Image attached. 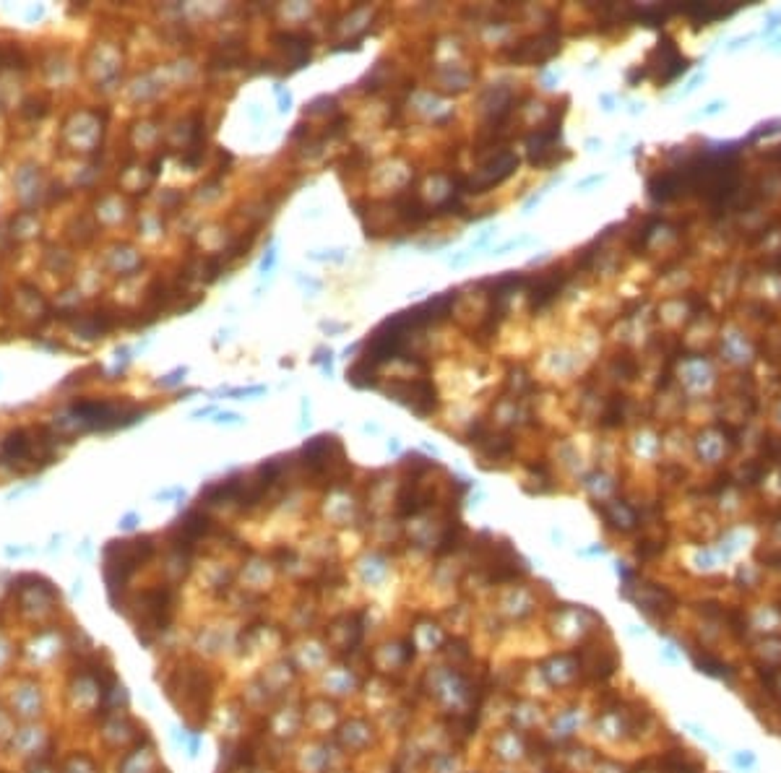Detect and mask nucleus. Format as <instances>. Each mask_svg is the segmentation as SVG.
<instances>
[{"instance_id": "1", "label": "nucleus", "mask_w": 781, "mask_h": 773, "mask_svg": "<svg viewBox=\"0 0 781 773\" xmlns=\"http://www.w3.org/2000/svg\"><path fill=\"white\" fill-rule=\"evenodd\" d=\"M667 172L675 185V198L698 195L711 206H724L740 185V154L732 146L706 149Z\"/></svg>"}, {"instance_id": "2", "label": "nucleus", "mask_w": 781, "mask_h": 773, "mask_svg": "<svg viewBox=\"0 0 781 773\" xmlns=\"http://www.w3.org/2000/svg\"><path fill=\"white\" fill-rule=\"evenodd\" d=\"M688 68H690V60L677 50L672 37H661L644 63V73L656 81L659 86H667L675 79H680Z\"/></svg>"}, {"instance_id": "3", "label": "nucleus", "mask_w": 781, "mask_h": 773, "mask_svg": "<svg viewBox=\"0 0 781 773\" xmlns=\"http://www.w3.org/2000/svg\"><path fill=\"white\" fill-rule=\"evenodd\" d=\"M73 417L81 419L86 430H113V427H128L138 422L144 411L138 409H118L110 401H79L71 406Z\"/></svg>"}, {"instance_id": "4", "label": "nucleus", "mask_w": 781, "mask_h": 773, "mask_svg": "<svg viewBox=\"0 0 781 773\" xmlns=\"http://www.w3.org/2000/svg\"><path fill=\"white\" fill-rule=\"evenodd\" d=\"M386 394L396 401H401L404 406H409L417 417H430L438 406V394L435 386L430 380H394L386 388Z\"/></svg>"}, {"instance_id": "5", "label": "nucleus", "mask_w": 781, "mask_h": 773, "mask_svg": "<svg viewBox=\"0 0 781 773\" xmlns=\"http://www.w3.org/2000/svg\"><path fill=\"white\" fill-rule=\"evenodd\" d=\"M560 141V120L552 118V122H547L545 128H537V133L526 138V149H529V161L534 167H549L555 161L565 159L568 154H557L555 146Z\"/></svg>"}, {"instance_id": "6", "label": "nucleus", "mask_w": 781, "mask_h": 773, "mask_svg": "<svg viewBox=\"0 0 781 773\" xmlns=\"http://www.w3.org/2000/svg\"><path fill=\"white\" fill-rule=\"evenodd\" d=\"M557 52H560V40H557V34L545 32V34H537V37H529V40H524V42H518V45L508 52V57H511L513 63L542 65V63H547L549 57H555Z\"/></svg>"}, {"instance_id": "7", "label": "nucleus", "mask_w": 781, "mask_h": 773, "mask_svg": "<svg viewBox=\"0 0 781 773\" xmlns=\"http://www.w3.org/2000/svg\"><path fill=\"white\" fill-rule=\"evenodd\" d=\"M515 167H518V156H515V154L498 151L490 161H487V164H484V169L479 172V178H474L472 183H467V193H484L487 188L500 185L503 180L513 175Z\"/></svg>"}, {"instance_id": "8", "label": "nucleus", "mask_w": 781, "mask_h": 773, "mask_svg": "<svg viewBox=\"0 0 781 773\" xmlns=\"http://www.w3.org/2000/svg\"><path fill=\"white\" fill-rule=\"evenodd\" d=\"M42 709H45V693H42L40 685L32 682V680H26V682H18L16 687H13L11 701H8V711L13 716L34 718V716H40Z\"/></svg>"}, {"instance_id": "9", "label": "nucleus", "mask_w": 781, "mask_h": 773, "mask_svg": "<svg viewBox=\"0 0 781 773\" xmlns=\"http://www.w3.org/2000/svg\"><path fill=\"white\" fill-rule=\"evenodd\" d=\"M565 279H568V274L565 271H557V268H552V271H547V274H542L534 279L532 284V292H529V307L532 310H542V307H547L552 299L563 292V284Z\"/></svg>"}, {"instance_id": "10", "label": "nucleus", "mask_w": 781, "mask_h": 773, "mask_svg": "<svg viewBox=\"0 0 781 773\" xmlns=\"http://www.w3.org/2000/svg\"><path fill=\"white\" fill-rule=\"evenodd\" d=\"M47 729L45 726H26V729H16L11 737V748L16 750L18 755L34 757L40 755V750L47 748Z\"/></svg>"}, {"instance_id": "11", "label": "nucleus", "mask_w": 781, "mask_h": 773, "mask_svg": "<svg viewBox=\"0 0 781 773\" xmlns=\"http://www.w3.org/2000/svg\"><path fill=\"white\" fill-rule=\"evenodd\" d=\"M740 8L742 3H737V6H722V3H688V6H677L680 13L695 18V21H703V24H714V21L729 18Z\"/></svg>"}, {"instance_id": "12", "label": "nucleus", "mask_w": 781, "mask_h": 773, "mask_svg": "<svg viewBox=\"0 0 781 773\" xmlns=\"http://www.w3.org/2000/svg\"><path fill=\"white\" fill-rule=\"evenodd\" d=\"M276 42H282V47L284 52H287V57H290V63L292 68H302V65L310 60V37H305V34H279L276 37Z\"/></svg>"}, {"instance_id": "13", "label": "nucleus", "mask_w": 781, "mask_h": 773, "mask_svg": "<svg viewBox=\"0 0 781 773\" xmlns=\"http://www.w3.org/2000/svg\"><path fill=\"white\" fill-rule=\"evenodd\" d=\"M3 456L8 461H26V459H32V453H34V443L29 440V435H26L24 430H18V433H11L6 440H3Z\"/></svg>"}, {"instance_id": "14", "label": "nucleus", "mask_w": 781, "mask_h": 773, "mask_svg": "<svg viewBox=\"0 0 781 773\" xmlns=\"http://www.w3.org/2000/svg\"><path fill=\"white\" fill-rule=\"evenodd\" d=\"M346 383H349V386H355V388H372L375 383H378V380H375V367H370L365 360H360V362H355L352 367H349V372H346Z\"/></svg>"}, {"instance_id": "15", "label": "nucleus", "mask_w": 781, "mask_h": 773, "mask_svg": "<svg viewBox=\"0 0 781 773\" xmlns=\"http://www.w3.org/2000/svg\"><path fill=\"white\" fill-rule=\"evenodd\" d=\"M34 643L42 646L40 651H34V664H47L57 656V638L52 633H40Z\"/></svg>"}, {"instance_id": "16", "label": "nucleus", "mask_w": 781, "mask_h": 773, "mask_svg": "<svg viewBox=\"0 0 781 773\" xmlns=\"http://www.w3.org/2000/svg\"><path fill=\"white\" fill-rule=\"evenodd\" d=\"M695 664H698V669L701 672H706V675H714V677H722V680H729V669L722 664V661H714L711 656H695Z\"/></svg>"}, {"instance_id": "17", "label": "nucleus", "mask_w": 781, "mask_h": 773, "mask_svg": "<svg viewBox=\"0 0 781 773\" xmlns=\"http://www.w3.org/2000/svg\"><path fill=\"white\" fill-rule=\"evenodd\" d=\"M732 763L737 765V768H745V771H748V768H756L758 765V757L753 750H737L732 755Z\"/></svg>"}, {"instance_id": "18", "label": "nucleus", "mask_w": 781, "mask_h": 773, "mask_svg": "<svg viewBox=\"0 0 781 773\" xmlns=\"http://www.w3.org/2000/svg\"><path fill=\"white\" fill-rule=\"evenodd\" d=\"M11 656H13V646L0 636V667H6V664L11 661Z\"/></svg>"}, {"instance_id": "19", "label": "nucleus", "mask_w": 781, "mask_h": 773, "mask_svg": "<svg viewBox=\"0 0 781 773\" xmlns=\"http://www.w3.org/2000/svg\"><path fill=\"white\" fill-rule=\"evenodd\" d=\"M724 102H711V105L709 107H706V110H703V113H698V118H709V115H717V113H722V110H724Z\"/></svg>"}, {"instance_id": "20", "label": "nucleus", "mask_w": 781, "mask_h": 773, "mask_svg": "<svg viewBox=\"0 0 781 773\" xmlns=\"http://www.w3.org/2000/svg\"><path fill=\"white\" fill-rule=\"evenodd\" d=\"M136 521H138V515H136V513H128V515H125V518H122V521H120V526H122V529H125V532H133V529H136Z\"/></svg>"}, {"instance_id": "21", "label": "nucleus", "mask_w": 781, "mask_h": 773, "mask_svg": "<svg viewBox=\"0 0 781 773\" xmlns=\"http://www.w3.org/2000/svg\"><path fill=\"white\" fill-rule=\"evenodd\" d=\"M183 375H186V370H175L167 380H161V386H178L180 380H183Z\"/></svg>"}, {"instance_id": "22", "label": "nucleus", "mask_w": 781, "mask_h": 773, "mask_svg": "<svg viewBox=\"0 0 781 773\" xmlns=\"http://www.w3.org/2000/svg\"><path fill=\"white\" fill-rule=\"evenodd\" d=\"M779 26H781V11H779V13H773V16L768 18V24H765V34H771L773 29H779Z\"/></svg>"}, {"instance_id": "23", "label": "nucleus", "mask_w": 781, "mask_h": 773, "mask_svg": "<svg viewBox=\"0 0 781 773\" xmlns=\"http://www.w3.org/2000/svg\"><path fill=\"white\" fill-rule=\"evenodd\" d=\"M274 260H276V256H274V250H268V256H266V258H263V263H261V268H263V271H268V268H271V266H274Z\"/></svg>"}, {"instance_id": "24", "label": "nucleus", "mask_w": 781, "mask_h": 773, "mask_svg": "<svg viewBox=\"0 0 781 773\" xmlns=\"http://www.w3.org/2000/svg\"><path fill=\"white\" fill-rule=\"evenodd\" d=\"M217 422H222V425H224V422L227 425H234V422H240V417H237V414H222Z\"/></svg>"}, {"instance_id": "25", "label": "nucleus", "mask_w": 781, "mask_h": 773, "mask_svg": "<svg viewBox=\"0 0 781 773\" xmlns=\"http://www.w3.org/2000/svg\"><path fill=\"white\" fill-rule=\"evenodd\" d=\"M34 773H50V771H34Z\"/></svg>"}]
</instances>
